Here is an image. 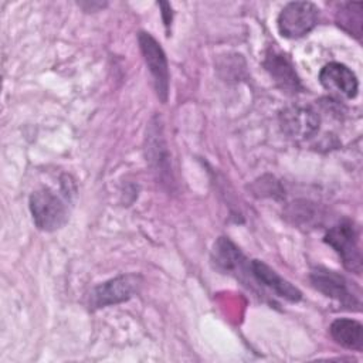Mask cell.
<instances>
[{"instance_id": "cell-2", "label": "cell", "mask_w": 363, "mask_h": 363, "mask_svg": "<svg viewBox=\"0 0 363 363\" xmlns=\"http://www.w3.org/2000/svg\"><path fill=\"white\" fill-rule=\"evenodd\" d=\"M323 241L332 247L342 259L343 267L354 274L362 272V250L359 242V230L349 218L340 220L330 227Z\"/></svg>"}, {"instance_id": "cell-12", "label": "cell", "mask_w": 363, "mask_h": 363, "mask_svg": "<svg viewBox=\"0 0 363 363\" xmlns=\"http://www.w3.org/2000/svg\"><path fill=\"white\" fill-rule=\"evenodd\" d=\"M211 259L223 272L235 274L237 277L238 274L241 277L250 272V261L228 237H218L216 240L211 250Z\"/></svg>"}, {"instance_id": "cell-4", "label": "cell", "mask_w": 363, "mask_h": 363, "mask_svg": "<svg viewBox=\"0 0 363 363\" xmlns=\"http://www.w3.org/2000/svg\"><path fill=\"white\" fill-rule=\"evenodd\" d=\"M319 9L311 1H291L278 14V31L285 38H301L315 28Z\"/></svg>"}, {"instance_id": "cell-5", "label": "cell", "mask_w": 363, "mask_h": 363, "mask_svg": "<svg viewBox=\"0 0 363 363\" xmlns=\"http://www.w3.org/2000/svg\"><path fill=\"white\" fill-rule=\"evenodd\" d=\"M138 43H139L142 55L145 58V62L147 65V69L152 75L156 95L164 104L169 96V79H170L166 54L160 47V44L156 41V38L146 31H140L138 34Z\"/></svg>"}, {"instance_id": "cell-7", "label": "cell", "mask_w": 363, "mask_h": 363, "mask_svg": "<svg viewBox=\"0 0 363 363\" xmlns=\"http://www.w3.org/2000/svg\"><path fill=\"white\" fill-rule=\"evenodd\" d=\"M320 118L311 106L289 105L279 112L281 130L291 139L305 140L319 130Z\"/></svg>"}, {"instance_id": "cell-13", "label": "cell", "mask_w": 363, "mask_h": 363, "mask_svg": "<svg viewBox=\"0 0 363 363\" xmlns=\"http://www.w3.org/2000/svg\"><path fill=\"white\" fill-rule=\"evenodd\" d=\"M329 333L337 345L349 350L360 352L363 347V326L354 319H335L329 326Z\"/></svg>"}, {"instance_id": "cell-11", "label": "cell", "mask_w": 363, "mask_h": 363, "mask_svg": "<svg viewBox=\"0 0 363 363\" xmlns=\"http://www.w3.org/2000/svg\"><path fill=\"white\" fill-rule=\"evenodd\" d=\"M250 271L257 282L262 284L278 296L289 302H298L302 299V292L265 262L259 259H252L250 262Z\"/></svg>"}, {"instance_id": "cell-8", "label": "cell", "mask_w": 363, "mask_h": 363, "mask_svg": "<svg viewBox=\"0 0 363 363\" xmlns=\"http://www.w3.org/2000/svg\"><path fill=\"white\" fill-rule=\"evenodd\" d=\"M262 65L271 75L274 82L284 92L296 94L302 91V84L295 71V67L284 52L275 48H269L265 54Z\"/></svg>"}, {"instance_id": "cell-14", "label": "cell", "mask_w": 363, "mask_h": 363, "mask_svg": "<svg viewBox=\"0 0 363 363\" xmlns=\"http://www.w3.org/2000/svg\"><path fill=\"white\" fill-rule=\"evenodd\" d=\"M363 4L359 1H347L340 4L339 10L336 11V24L346 31L347 34L353 35L354 38L360 40L362 37V26H363Z\"/></svg>"}, {"instance_id": "cell-3", "label": "cell", "mask_w": 363, "mask_h": 363, "mask_svg": "<svg viewBox=\"0 0 363 363\" xmlns=\"http://www.w3.org/2000/svg\"><path fill=\"white\" fill-rule=\"evenodd\" d=\"M309 281L325 296L340 302L349 309H360V292L343 275L323 267H316L311 271Z\"/></svg>"}, {"instance_id": "cell-1", "label": "cell", "mask_w": 363, "mask_h": 363, "mask_svg": "<svg viewBox=\"0 0 363 363\" xmlns=\"http://www.w3.org/2000/svg\"><path fill=\"white\" fill-rule=\"evenodd\" d=\"M28 207L35 227L41 231H55L68 220V207L61 196L50 187H41L31 193Z\"/></svg>"}, {"instance_id": "cell-6", "label": "cell", "mask_w": 363, "mask_h": 363, "mask_svg": "<svg viewBox=\"0 0 363 363\" xmlns=\"http://www.w3.org/2000/svg\"><path fill=\"white\" fill-rule=\"evenodd\" d=\"M142 285V278L136 274L115 277L96 285L89 295V308L101 309L130 299L138 294Z\"/></svg>"}, {"instance_id": "cell-9", "label": "cell", "mask_w": 363, "mask_h": 363, "mask_svg": "<svg viewBox=\"0 0 363 363\" xmlns=\"http://www.w3.org/2000/svg\"><path fill=\"white\" fill-rule=\"evenodd\" d=\"M320 85L330 92L353 99L359 91V81L356 74L342 62H329L323 65L319 72Z\"/></svg>"}, {"instance_id": "cell-10", "label": "cell", "mask_w": 363, "mask_h": 363, "mask_svg": "<svg viewBox=\"0 0 363 363\" xmlns=\"http://www.w3.org/2000/svg\"><path fill=\"white\" fill-rule=\"evenodd\" d=\"M146 160L156 172L160 180H169L170 177V162L167 146L162 133V125L157 118H153L146 130Z\"/></svg>"}, {"instance_id": "cell-15", "label": "cell", "mask_w": 363, "mask_h": 363, "mask_svg": "<svg viewBox=\"0 0 363 363\" xmlns=\"http://www.w3.org/2000/svg\"><path fill=\"white\" fill-rule=\"evenodd\" d=\"M160 7H162V16H163V21H164V26L166 28L170 26L172 23V17H173V13H172V7L169 3H160Z\"/></svg>"}]
</instances>
